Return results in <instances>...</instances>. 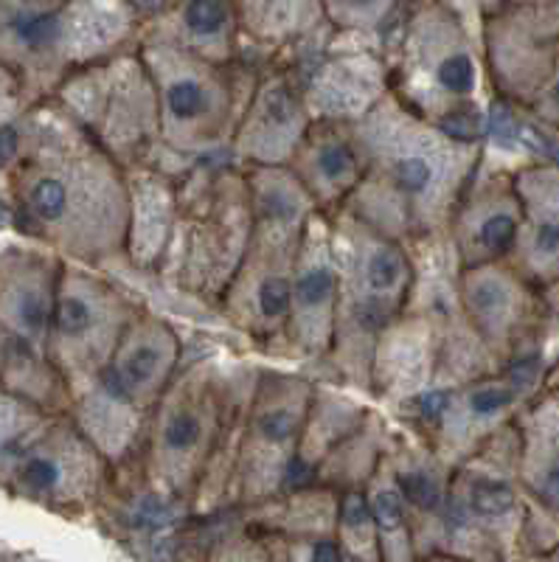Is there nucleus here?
<instances>
[{
	"label": "nucleus",
	"mask_w": 559,
	"mask_h": 562,
	"mask_svg": "<svg viewBox=\"0 0 559 562\" xmlns=\"http://www.w3.org/2000/svg\"><path fill=\"white\" fill-rule=\"evenodd\" d=\"M9 189L20 228L37 245L93 268L124 259L127 169L54 99L29 108Z\"/></svg>",
	"instance_id": "obj_1"
},
{
	"label": "nucleus",
	"mask_w": 559,
	"mask_h": 562,
	"mask_svg": "<svg viewBox=\"0 0 559 562\" xmlns=\"http://www.w3.org/2000/svg\"><path fill=\"white\" fill-rule=\"evenodd\" d=\"M362 178L344 203L400 243L445 234L483 160V138L458 135L413 113L388 90L351 124Z\"/></svg>",
	"instance_id": "obj_2"
},
{
	"label": "nucleus",
	"mask_w": 559,
	"mask_h": 562,
	"mask_svg": "<svg viewBox=\"0 0 559 562\" xmlns=\"http://www.w3.org/2000/svg\"><path fill=\"white\" fill-rule=\"evenodd\" d=\"M388 85L422 119L483 138V63L465 20L445 0H411L382 37Z\"/></svg>",
	"instance_id": "obj_3"
},
{
	"label": "nucleus",
	"mask_w": 559,
	"mask_h": 562,
	"mask_svg": "<svg viewBox=\"0 0 559 562\" xmlns=\"http://www.w3.org/2000/svg\"><path fill=\"white\" fill-rule=\"evenodd\" d=\"M337 268L335 333L324 363L344 385L369 394L374 344L413 290V256L400 239L388 237L349 209L326 211Z\"/></svg>",
	"instance_id": "obj_4"
},
{
	"label": "nucleus",
	"mask_w": 559,
	"mask_h": 562,
	"mask_svg": "<svg viewBox=\"0 0 559 562\" xmlns=\"http://www.w3.org/2000/svg\"><path fill=\"white\" fill-rule=\"evenodd\" d=\"M239 374L214 358L180 366L149 411L135 450L121 461L135 467V481L153 498L186 518L225 434Z\"/></svg>",
	"instance_id": "obj_5"
},
{
	"label": "nucleus",
	"mask_w": 559,
	"mask_h": 562,
	"mask_svg": "<svg viewBox=\"0 0 559 562\" xmlns=\"http://www.w3.org/2000/svg\"><path fill=\"white\" fill-rule=\"evenodd\" d=\"M141 12L133 0H63L20 7L0 0V65L32 104L77 70L138 43Z\"/></svg>",
	"instance_id": "obj_6"
},
{
	"label": "nucleus",
	"mask_w": 559,
	"mask_h": 562,
	"mask_svg": "<svg viewBox=\"0 0 559 562\" xmlns=\"http://www.w3.org/2000/svg\"><path fill=\"white\" fill-rule=\"evenodd\" d=\"M254 200V234L216 313L259 349L279 351L290 281L306 217L318 205L287 167H242Z\"/></svg>",
	"instance_id": "obj_7"
},
{
	"label": "nucleus",
	"mask_w": 559,
	"mask_h": 562,
	"mask_svg": "<svg viewBox=\"0 0 559 562\" xmlns=\"http://www.w3.org/2000/svg\"><path fill=\"white\" fill-rule=\"evenodd\" d=\"M135 45L158 99L160 144L153 164L166 167V160H172L169 172L180 178L216 160V155L228 158V140L259 65L245 59L234 65L211 63L147 34H138Z\"/></svg>",
	"instance_id": "obj_8"
},
{
	"label": "nucleus",
	"mask_w": 559,
	"mask_h": 562,
	"mask_svg": "<svg viewBox=\"0 0 559 562\" xmlns=\"http://www.w3.org/2000/svg\"><path fill=\"white\" fill-rule=\"evenodd\" d=\"M254 234L248 175L231 158L180 175L172 245L158 273L180 293L214 310L234 279Z\"/></svg>",
	"instance_id": "obj_9"
},
{
	"label": "nucleus",
	"mask_w": 559,
	"mask_h": 562,
	"mask_svg": "<svg viewBox=\"0 0 559 562\" xmlns=\"http://www.w3.org/2000/svg\"><path fill=\"white\" fill-rule=\"evenodd\" d=\"M517 425L497 430L487 445L458 461L447 484V557L508 560L523 546L532 501L517 475Z\"/></svg>",
	"instance_id": "obj_10"
},
{
	"label": "nucleus",
	"mask_w": 559,
	"mask_h": 562,
	"mask_svg": "<svg viewBox=\"0 0 559 562\" xmlns=\"http://www.w3.org/2000/svg\"><path fill=\"white\" fill-rule=\"evenodd\" d=\"M310 378L256 369L228 484V509H250L279 498L295 481L301 434L312 403Z\"/></svg>",
	"instance_id": "obj_11"
},
{
	"label": "nucleus",
	"mask_w": 559,
	"mask_h": 562,
	"mask_svg": "<svg viewBox=\"0 0 559 562\" xmlns=\"http://www.w3.org/2000/svg\"><path fill=\"white\" fill-rule=\"evenodd\" d=\"M52 99L124 169L158 155V99L138 45L70 74Z\"/></svg>",
	"instance_id": "obj_12"
},
{
	"label": "nucleus",
	"mask_w": 559,
	"mask_h": 562,
	"mask_svg": "<svg viewBox=\"0 0 559 562\" xmlns=\"http://www.w3.org/2000/svg\"><path fill=\"white\" fill-rule=\"evenodd\" d=\"M543 380V358L528 355L501 371L427 394L405 414L407 428L416 430L452 470L497 430L512 425L523 405L540 394Z\"/></svg>",
	"instance_id": "obj_13"
},
{
	"label": "nucleus",
	"mask_w": 559,
	"mask_h": 562,
	"mask_svg": "<svg viewBox=\"0 0 559 562\" xmlns=\"http://www.w3.org/2000/svg\"><path fill=\"white\" fill-rule=\"evenodd\" d=\"M144 307L93 265L63 259L45 355L74 396L102 378L121 335Z\"/></svg>",
	"instance_id": "obj_14"
},
{
	"label": "nucleus",
	"mask_w": 559,
	"mask_h": 562,
	"mask_svg": "<svg viewBox=\"0 0 559 562\" xmlns=\"http://www.w3.org/2000/svg\"><path fill=\"white\" fill-rule=\"evenodd\" d=\"M113 475L115 464L96 448L74 416L57 414L20 456L3 490L12 498L77 520L102 509Z\"/></svg>",
	"instance_id": "obj_15"
},
{
	"label": "nucleus",
	"mask_w": 559,
	"mask_h": 562,
	"mask_svg": "<svg viewBox=\"0 0 559 562\" xmlns=\"http://www.w3.org/2000/svg\"><path fill=\"white\" fill-rule=\"evenodd\" d=\"M458 304L497 369L540 355L534 340L540 338L548 321L546 299L506 259L458 270Z\"/></svg>",
	"instance_id": "obj_16"
},
{
	"label": "nucleus",
	"mask_w": 559,
	"mask_h": 562,
	"mask_svg": "<svg viewBox=\"0 0 559 562\" xmlns=\"http://www.w3.org/2000/svg\"><path fill=\"white\" fill-rule=\"evenodd\" d=\"M310 124L299 65L287 57L267 59L239 110L228 158L239 167H287Z\"/></svg>",
	"instance_id": "obj_17"
},
{
	"label": "nucleus",
	"mask_w": 559,
	"mask_h": 562,
	"mask_svg": "<svg viewBox=\"0 0 559 562\" xmlns=\"http://www.w3.org/2000/svg\"><path fill=\"white\" fill-rule=\"evenodd\" d=\"M335 37L329 34L312 59L293 57V63L299 65L312 122L355 124L391 90L385 54L382 43L374 45V40L344 37L349 45H337Z\"/></svg>",
	"instance_id": "obj_18"
},
{
	"label": "nucleus",
	"mask_w": 559,
	"mask_h": 562,
	"mask_svg": "<svg viewBox=\"0 0 559 562\" xmlns=\"http://www.w3.org/2000/svg\"><path fill=\"white\" fill-rule=\"evenodd\" d=\"M337 268L332 254L329 214L315 209L306 217L290 281V310L279 351L290 358L324 363L335 333Z\"/></svg>",
	"instance_id": "obj_19"
},
{
	"label": "nucleus",
	"mask_w": 559,
	"mask_h": 562,
	"mask_svg": "<svg viewBox=\"0 0 559 562\" xmlns=\"http://www.w3.org/2000/svg\"><path fill=\"white\" fill-rule=\"evenodd\" d=\"M180 366H183V340L175 333V326L149 313L147 307H141L121 335L104 374L93 385H99L121 405L133 408L135 414L149 416Z\"/></svg>",
	"instance_id": "obj_20"
},
{
	"label": "nucleus",
	"mask_w": 559,
	"mask_h": 562,
	"mask_svg": "<svg viewBox=\"0 0 559 562\" xmlns=\"http://www.w3.org/2000/svg\"><path fill=\"white\" fill-rule=\"evenodd\" d=\"M521 223L523 203L515 172H487L481 160L445 231L458 268L508 259L521 234Z\"/></svg>",
	"instance_id": "obj_21"
},
{
	"label": "nucleus",
	"mask_w": 559,
	"mask_h": 562,
	"mask_svg": "<svg viewBox=\"0 0 559 562\" xmlns=\"http://www.w3.org/2000/svg\"><path fill=\"white\" fill-rule=\"evenodd\" d=\"M337 498L340 490L324 484H299L279 498L250 506L261 546H281L276 560H340L337 549Z\"/></svg>",
	"instance_id": "obj_22"
},
{
	"label": "nucleus",
	"mask_w": 559,
	"mask_h": 562,
	"mask_svg": "<svg viewBox=\"0 0 559 562\" xmlns=\"http://www.w3.org/2000/svg\"><path fill=\"white\" fill-rule=\"evenodd\" d=\"M385 450L411 509L416 560H441L447 557L445 512L450 467L433 453L431 445L413 428H402L400 434L391 430Z\"/></svg>",
	"instance_id": "obj_23"
},
{
	"label": "nucleus",
	"mask_w": 559,
	"mask_h": 562,
	"mask_svg": "<svg viewBox=\"0 0 559 562\" xmlns=\"http://www.w3.org/2000/svg\"><path fill=\"white\" fill-rule=\"evenodd\" d=\"M59 270L63 256L45 245L0 250V333L45 355Z\"/></svg>",
	"instance_id": "obj_24"
},
{
	"label": "nucleus",
	"mask_w": 559,
	"mask_h": 562,
	"mask_svg": "<svg viewBox=\"0 0 559 562\" xmlns=\"http://www.w3.org/2000/svg\"><path fill=\"white\" fill-rule=\"evenodd\" d=\"M559 40H551L512 9H495L483 23V68L495 93L528 108L543 88Z\"/></svg>",
	"instance_id": "obj_25"
},
{
	"label": "nucleus",
	"mask_w": 559,
	"mask_h": 562,
	"mask_svg": "<svg viewBox=\"0 0 559 562\" xmlns=\"http://www.w3.org/2000/svg\"><path fill=\"white\" fill-rule=\"evenodd\" d=\"M523 203L517 243L506 262L515 265L537 288L559 281V167L528 164L515 172Z\"/></svg>",
	"instance_id": "obj_26"
},
{
	"label": "nucleus",
	"mask_w": 559,
	"mask_h": 562,
	"mask_svg": "<svg viewBox=\"0 0 559 562\" xmlns=\"http://www.w3.org/2000/svg\"><path fill=\"white\" fill-rule=\"evenodd\" d=\"M130 186V225L124 259L138 273H158L172 245L178 220L180 178L164 167L144 160L127 167Z\"/></svg>",
	"instance_id": "obj_27"
},
{
	"label": "nucleus",
	"mask_w": 559,
	"mask_h": 562,
	"mask_svg": "<svg viewBox=\"0 0 559 562\" xmlns=\"http://www.w3.org/2000/svg\"><path fill=\"white\" fill-rule=\"evenodd\" d=\"M141 34L175 43L220 65L245 59L234 0H166L141 20Z\"/></svg>",
	"instance_id": "obj_28"
},
{
	"label": "nucleus",
	"mask_w": 559,
	"mask_h": 562,
	"mask_svg": "<svg viewBox=\"0 0 559 562\" xmlns=\"http://www.w3.org/2000/svg\"><path fill=\"white\" fill-rule=\"evenodd\" d=\"M287 169L321 211L340 209L362 178V155L351 124L312 122Z\"/></svg>",
	"instance_id": "obj_29"
},
{
	"label": "nucleus",
	"mask_w": 559,
	"mask_h": 562,
	"mask_svg": "<svg viewBox=\"0 0 559 562\" xmlns=\"http://www.w3.org/2000/svg\"><path fill=\"white\" fill-rule=\"evenodd\" d=\"M521 456L517 475L537 512L559 524V396L537 394L515 419Z\"/></svg>",
	"instance_id": "obj_30"
},
{
	"label": "nucleus",
	"mask_w": 559,
	"mask_h": 562,
	"mask_svg": "<svg viewBox=\"0 0 559 562\" xmlns=\"http://www.w3.org/2000/svg\"><path fill=\"white\" fill-rule=\"evenodd\" d=\"M242 43L267 59L295 57L326 34L324 0H234Z\"/></svg>",
	"instance_id": "obj_31"
},
{
	"label": "nucleus",
	"mask_w": 559,
	"mask_h": 562,
	"mask_svg": "<svg viewBox=\"0 0 559 562\" xmlns=\"http://www.w3.org/2000/svg\"><path fill=\"white\" fill-rule=\"evenodd\" d=\"M371 408L351 400V394L329 389L326 383H315L312 389V403L306 411L304 434H301L299 461H295L293 486L306 484L315 473V467L332 453V450L351 434V430L366 419Z\"/></svg>",
	"instance_id": "obj_32"
},
{
	"label": "nucleus",
	"mask_w": 559,
	"mask_h": 562,
	"mask_svg": "<svg viewBox=\"0 0 559 562\" xmlns=\"http://www.w3.org/2000/svg\"><path fill=\"white\" fill-rule=\"evenodd\" d=\"M366 501H369L371 518H374L377 535H380L382 562H411L416 560L413 546V520L405 504L400 484H396L394 467L388 459V450L377 461L374 473L362 484Z\"/></svg>",
	"instance_id": "obj_33"
},
{
	"label": "nucleus",
	"mask_w": 559,
	"mask_h": 562,
	"mask_svg": "<svg viewBox=\"0 0 559 562\" xmlns=\"http://www.w3.org/2000/svg\"><path fill=\"white\" fill-rule=\"evenodd\" d=\"M0 383L52 414H68L70 391L43 351L0 333Z\"/></svg>",
	"instance_id": "obj_34"
},
{
	"label": "nucleus",
	"mask_w": 559,
	"mask_h": 562,
	"mask_svg": "<svg viewBox=\"0 0 559 562\" xmlns=\"http://www.w3.org/2000/svg\"><path fill=\"white\" fill-rule=\"evenodd\" d=\"M385 422L377 411H369L366 419L346 436L318 467L306 484H324L332 490H351V486H362L374 473L377 461L388 448Z\"/></svg>",
	"instance_id": "obj_35"
},
{
	"label": "nucleus",
	"mask_w": 559,
	"mask_h": 562,
	"mask_svg": "<svg viewBox=\"0 0 559 562\" xmlns=\"http://www.w3.org/2000/svg\"><path fill=\"white\" fill-rule=\"evenodd\" d=\"M54 416L57 414L0 383V486H7L20 456L48 428Z\"/></svg>",
	"instance_id": "obj_36"
},
{
	"label": "nucleus",
	"mask_w": 559,
	"mask_h": 562,
	"mask_svg": "<svg viewBox=\"0 0 559 562\" xmlns=\"http://www.w3.org/2000/svg\"><path fill=\"white\" fill-rule=\"evenodd\" d=\"M411 0H324L326 29L337 37L380 40Z\"/></svg>",
	"instance_id": "obj_37"
},
{
	"label": "nucleus",
	"mask_w": 559,
	"mask_h": 562,
	"mask_svg": "<svg viewBox=\"0 0 559 562\" xmlns=\"http://www.w3.org/2000/svg\"><path fill=\"white\" fill-rule=\"evenodd\" d=\"M337 549L340 560L346 562H382L380 535H377L374 518H371L369 501L362 486L340 490L337 498Z\"/></svg>",
	"instance_id": "obj_38"
},
{
	"label": "nucleus",
	"mask_w": 559,
	"mask_h": 562,
	"mask_svg": "<svg viewBox=\"0 0 559 562\" xmlns=\"http://www.w3.org/2000/svg\"><path fill=\"white\" fill-rule=\"evenodd\" d=\"M528 113L548 130H557L559 133V45L557 54H554L551 70H548L543 88L534 93V99L528 102Z\"/></svg>",
	"instance_id": "obj_39"
},
{
	"label": "nucleus",
	"mask_w": 559,
	"mask_h": 562,
	"mask_svg": "<svg viewBox=\"0 0 559 562\" xmlns=\"http://www.w3.org/2000/svg\"><path fill=\"white\" fill-rule=\"evenodd\" d=\"M501 7L512 9L543 34L559 40V0H503Z\"/></svg>",
	"instance_id": "obj_40"
},
{
	"label": "nucleus",
	"mask_w": 559,
	"mask_h": 562,
	"mask_svg": "<svg viewBox=\"0 0 559 562\" xmlns=\"http://www.w3.org/2000/svg\"><path fill=\"white\" fill-rule=\"evenodd\" d=\"M543 385H546V389H543V391H548V394L559 396V366H557V371H554L551 378L543 380Z\"/></svg>",
	"instance_id": "obj_41"
}]
</instances>
